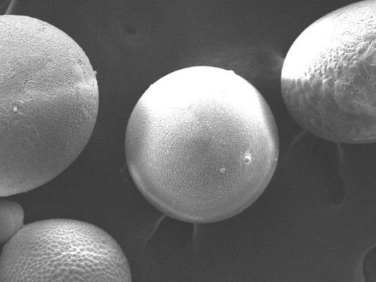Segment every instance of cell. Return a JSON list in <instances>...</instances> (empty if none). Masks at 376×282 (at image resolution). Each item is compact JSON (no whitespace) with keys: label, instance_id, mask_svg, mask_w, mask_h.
<instances>
[{"label":"cell","instance_id":"277c9868","mask_svg":"<svg viewBox=\"0 0 376 282\" xmlns=\"http://www.w3.org/2000/svg\"><path fill=\"white\" fill-rule=\"evenodd\" d=\"M118 243L91 223L52 219L26 225L4 244L0 281H131Z\"/></svg>","mask_w":376,"mask_h":282},{"label":"cell","instance_id":"7a4b0ae2","mask_svg":"<svg viewBox=\"0 0 376 282\" xmlns=\"http://www.w3.org/2000/svg\"><path fill=\"white\" fill-rule=\"evenodd\" d=\"M0 195L51 180L82 152L94 130L98 85L82 48L30 16H1Z\"/></svg>","mask_w":376,"mask_h":282},{"label":"cell","instance_id":"3957f363","mask_svg":"<svg viewBox=\"0 0 376 282\" xmlns=\"http://www.w3.org/2000/svg\"><path fill=\"white\" fill-rule=\"evenodd\" d=\"M375 0L334 10L293 41L281 71L284 104L303 127L345 142L375 137Z\"/></svg>","mask_w":376,"mask_h":282},{"label":"cell","instance_id":"5b68a950","mask_svg":"<svg viewBox=\"0 0 376 282\" xmlns=\"http://www.w3.org/2000/svg\"><path fill=\"white\" fill-rule=\"evenodd\" d=\"M24 211L13 201L1 200V243L6 244L24 226Z\"/></svg>","mask_w":376,"mask_h":282},{"label":"cell","instance_id":"6da1fadb","mask_svg":"<svg viewBox=\"0 0 376 282\" xmlns=\"http://www.w3.org/2000/svg\"><path fill=\"white\" fill-rule=\"evenodd\" d=\"M272 111L234 71L195 66L152 84L126 133L129 172L142 195L181 221H218L247 204L276 159Z\"/></svg>","mask_w":376,"mask_h":282}]
</instances>
